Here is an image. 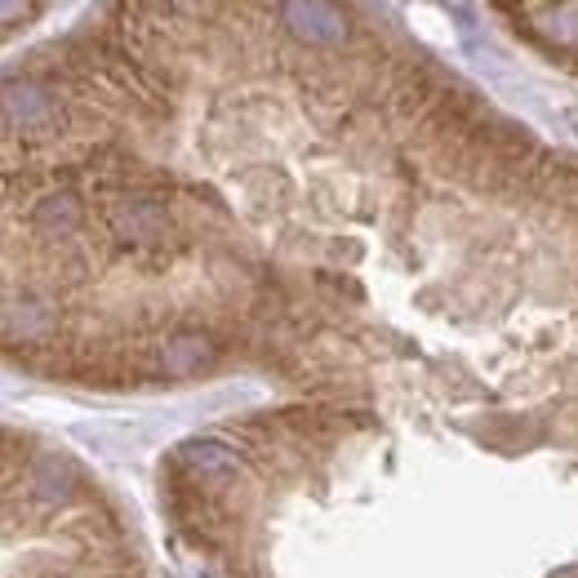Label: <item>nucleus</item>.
<instances>
[{
	"label": "nucleus",
	"instance_id": "1",
	"mask_svg": "<svg viewBox=\"0 0 578 578\" xmlns=\"http://www.w3.org/2000/svg\"><path fill=\"white\" fill-rule=\"evenodd\" d=\"M178 463L187 467V480L191 486H201V490H210V494H218V499H236V490H246L250 480H246V472H240V458H236V450H227L223 441H187L183 450H178Z\"/></svg>",
	"mask_w": 578,
	"mask_h": 578
},
{
	"label": "nucleus",
	"instance_id": "2",
	"mask_svg": "<svg viewBox=\"0 0 578 578\" xmlns=\"http://www.w3.org/2000/svg\"><path fill=\"white\" fill-rule=\"evenodd\" d=\"M50 125H63V112H59V99L54 93H45L36 85H18L10 80L5 85V129L10 138L14 134H45Z\"/></svg>",
	"mask_w": 578,
	"mask_h": 578
},
{
	"label": "nucleus",
	"instance_id": "3",
	"mask_svg": "<svg viewBox=\"0 0 578 578\" xmlns=\"http://www.w3.org/2000/svg\"><path fill=\"white\" fill-rule=\"evenodd\" d=\"M108 223L116 236L138 240V246H152V240H161L169 231V214L152 197H116L108 205Z\"/></svg>",
	"mask_w": 578,
	"mask_h": 578
},
{
	"label": "nucleus",
	"instance_id": "4",
	"mask_svg": "<svg viewBox=\"0 0 578 578\" xmlns=\"http://www.w3.org/2000/svg\"><path fill=\"white\" fill-rule=\"evenodd\" d=\"M214 361V343L205 334H178L161 348V369L169 378H187V374H201L205 365Z\"/></svg>",
	"mask_w": 578,
	"mask_h": 578
},
{
	"label": "nucleus",
	"instance_id": "5",
	"mask_svg": "<svg viewBox=\"0 0 578 578\" xmlns=\"http://www.w3.org/2000/svg\"><path fill=\"white\" fill-rule=\"evenodd\" d=\"M32 227L40 231V236H76V227H80V201L76 197H50V201H40L36 210H32Z\"/></svg>",
	"mask_w": 578,
	"mask_h": 578
},
{
	"label": "nucleus",
	"instance_id": "6",
	"mask_svg": "<svg viewBox=\"0 0 578 578\" xmlns=\"http://www.w3.org/2000/svg\"><path fill=\"white\" fill-rule=\"evenodd\" d=\"M32 499H40L45 507H59L72 499V476H67V463L59 458H40L36 472H32Z\"/></svg>",
	"mask_w": 578,
	"mask_h": 578
},
{
	"label": "nucleus",
	"instance_id": "7",
	"mask_svg": "<svg viewBox=\"0 0 578 578\" xmlns=\"http://www.w3.org/2000/svg\"><path fill=\"white\" fill-rule=\"evenodd\" d=\"M285 18H312V23H299L294 32L307 36V40H339L343 36V23L329 5H289Z\"/></svg>",
	"mask_w": 578,
	"mask_h": 578
},
{
	"label": "nucleus",
	"instance_id": "8",
	"mask_svg": "<svg viewBox=\"0 0 578 578\" xmlns=\"http://www.w3.org/2000/svg\"><path fill=\"white\" fill-rule=\"evenodd\" d=\"M574 125H578V108H574Z\"/></svg>",
	"mask_w": 578,
	"mask_h": 578
}]
</instances>
